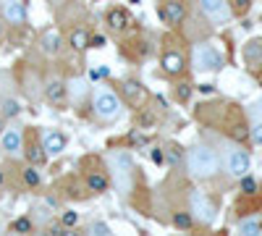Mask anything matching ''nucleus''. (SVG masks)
<instances>
[{
    "label": "nucleus",
    "mask_w": 262,
    "mask_h": 236,
    "mask_svg": "<svg viewBox=\"0 0 262 236\" xmlns=\"http://www.w3.org/2000/svg\"><path fill=\"white\" fill-rule=\"evenodd\" d=\"M81 181H84V186H86L90 195H105V191L111 189V184H113L111 174H107V168L95 155L81 160Z\"/></svg>",
    "instance_id": "nucleus-1"
},
{
    "label": "nucleus",
    "mask_w": 262,
    "mask_h": 236,
    "mask_svg": "<svg viewBox=\"0 0 262 236\" xmlns=\"http://www.w3.org/2000/svg\"><path fill=\"white\" fill-rule=\"evenodd\" d=\"M186 168L194 179H210V176L217 174V155L210 147L196 144L186 153Z\"/></svg>",
    "instance_id": "nucleus-2"
},
{
    "label": "nucleus",
    "mask_w": 262,
    "mask_h": 236,
    "mask_svg": "<svg viewBox=\"0 0 262 236\" xmlns=\"http://www.w3.org/2000/svg\"><path fill=\"white\" fill-rule=\"evenodd\" d=\"M92 108H95V113H97L100 121L111 123V121H116V118L121 116V97H118V92H113L111 87H100V90L95 92Z\"/></svg>",
    "instance_id": "nucleus-3"
},
{
    "label": "nucleus",
    "mask_w": 262,
    "mask_h": 236,
    "mask_svg": "<svg viewBox=\"0 0 262 236\" xmlns=\"http://www.w3.org/2000/svg\"><path fill=\"white\" fill-rule=\"evenodd\" d=\"M194 66L196 71H217V69H223V55L215 45H196Z\"/></svg>",
    "instance_id": "nucleus-4"
},
{
    "label": "nucleus",
    "mask_w": 262,
    "mask_h": 236,
    "mask_svg": "<svg viewBox=\"0 0 262 236\" xmlns=\"http://www.w3.org/2000/svg\"><path fill=\"white\" fill-rule=\"evenodd\" d=\"M21 153H24L27 163H32V165H45L50 160V155L42 147V139L34 134V128H27L24 132V147H21Z\"/></svg>",
    "instance_id": "nucleus-5"
},
{
    "label": "nucleus",
    "mask_w": 262,
    "mask_h": 236,
    "mask_svg": "<svg viewBox=\"0 0 262 236\" xmlns=\"http://www.w3.org/2000/svg\"><path fill=\"white\" fill-rule=\"evenodd\" d=\"M107 160H111V165H113V176L118 179L121 189H126V181L131 179V174H134V158H131L126 149H113Z\"/></svg>",
    "instance_id": "nucleus-6"
},
{
    "label": "nucleus",
    "mask_w": 262,
    "mask_h": 236,
    "mask_svg": "<svg viewBox=\"0 0 262 236\" xmlns=\"http://www.w3.org/2000/svg\"><path fill=\"white\" fill-rule=\"evenodd\" d=\"M121 95H123V100L128 102V108H134V111L144 108L147 100H149L147 87H142L137 79H123V81H121Z\"/></svg>",
    "instance_id": "nucleus-7"
},
{
    "label": "nucleus",
    "mask_w": 262,
    "mask_h": 236,
    "mask_svg": "<svg viewBox=\"0 0 262 236\" xmlns=\"http://www.w3.org/2000/svg\"><path fill=\"white\" fill-rule=\"evenodd\" d=\"M160 66H163V74L170 76V79H176L186 71V58L179 48H165L163 55H160Z\"/></svg>",
    "instance_id": "nucleus-8"
},
{
    "label": "nucleus",
    "mask_w": 262,
    "mask_h": 236,
    "mask_svg": "<svg viewBox=\"0 0 262 236\" xmlns=\"http://www.w3.org/2000/svg\"><path fill=\"white\" fill-rule=\"evenodd\" d=\"M191 216L194 218H200L202 223H212L215 221V205H212V200L207 197V195H202V191H194L191 195Z\"/></svg>",
    "instance_id": "nucleus-9"
},
{
    "label": "nucleus",
    "mask_w": 262,
    "mask_h": 236,
    "mask_svg": "<svg viewBox=\"0 0 262 236\" xmlns=\"http://www.w3.org/2000/svg\"><path fill=\"white\" fill-rule=\"evenodd\" d=\"M249 165H252V160H249V155L244 153V149H228L226 153V170L231 176H236V179H242V176H247L249 174Z\"/></svg>",
    "instance_id": "nucleus-10"
},
{
    "label": "nucleus",
    "mask_w": 262,
    "mask_h": 236,
    "mask_svg": "<svg viewBox=\"0 0 262 236\" xmlns=\"http://www.w3.org/2000/svg\"><path fill=\"white\" fill-rule=\"evenodd\" d=\"M42 95H45V100L50 105L60 108V105L69 102V84H66L63 79H48L45 87H42Z\"/></svg>",
    "instance_id": "nucleus-11"
},
{
    "label": "nucleus",
    "mask_w": 262,
    "mask_h": 236,
    "mask_svg": "<svg viewBox=\"0 0 262 236\" xmlns=\"http://www.w3.org/2000/svg\"><path fill=\"white\" fill-rule=\"evenodd\" d=\"M160 18L165 21L168 27L184 24V18H186V3H184V0H165V3L160 6Z\"/></svg>",
    "instance_id": "nucleus-12"
},
{
    "label": "nucleus",
    "mask_w": 262,
    "mask_h": 236,
    "mask_svg": "<svg viewBox=\"0 0 262 236\" xmlns=\"http://www.w3.org/2000/svg\"><path fill=\"white\" fill-rule=\"evenodd\" d=\"M105 24H107V32L123 34V32L131 27V13H128L123 6H113L111 11L105 13Z\"/></svg>",
    "instance_id": "nucleus-13"
},
{
    "label": "nucleus",
    "mask_w": 262,
    "mask_h": 236,
    "mask_svg": "<svg viewBox=\"0 0 262 236\" xmlns=\"http://www.w3.org/2000/svg\"><path fill=\"white\" fill-rule=\"evenodd\" d=\"M200 6H202V13L212 21V24H223L231 16V8H228L226 0H200Z\"/></svg>",
    "instance_id": "nucleus-14"
},
{
    "label": "nucleus",
    "mask_w": 262,
    "mask_h": 236,
    "mask_svg": "<svg viewBox=\"0 0 262 236\" xmlns=\"http://www.w3.org/2000/svg\"><path fill=\"white\" fill-rule=\"evenodd\" d=\"M42 147H45V153L53 158V155H60L66 147H69V137H66L60 128H48L45 137H42Z\"/></svg>",
    "instance_id": "nucleus-15"
},
{
    "label": "nucleus",
    "mask_w": 262,
    "mask_h": 236,
    "mask_svg": "<svg viewBox=\"0 0 262 236\" xmlns=\"http://www.w3.org/2000/svg\"><path fill=\"white\" fill-rule=\"evenodd\" d=\"M21 147H24V134L18 128H3V134H0V149L13 158L21 153Z\"/></svg>",
    "instance_id": "nucleus-16"
},
{
    "label": "nucleus",
    "mask_w": 262,
    "mask_h": 236,
    "mask_svg": "<svg viewBox=\"0 0 262 236\" xmlns=\"http://www.w3.org/2000/svg\"><path fill=\"white\" fill-rule=\"evenodd\" d=\"M3 16H6L8 24H13V27L27 24V16H29V11H27V0H8L6 8H3Z\"/></svg>",
    "instance_id": "nucleus-17"
},
{
    "label": "nucleus",
    "mask_w": 262,
    "mask_h": 236,
    "mask_svg": "<svg viewBox=\"0 0 262 236\" xmlns=\"http://www.w3.org/2000/svg\"><path fill=\"white\" fill-rule=\"evenodd\" d=\"M63 48V34L58 29H45L39 37V50L45 55H58Z\"/></svg>",
    "instance_id": "nucleus-18"
},
{
    "label": "nucleus",
    "mask_w": 262,
    "mask_h": 236,
    "mask_svg": "<svg viewBox=\"0 0 262 236\" xmlns=\"http://www.w3.org/2000/svg\"><path fill=\"white\" fill-rule=\"evenodd\" d=\"M69 45H71V50L84 53L86 48H90V32H86L84 27H74L69 32Z\"/></svg>",
    "instance_id": "nucleus-19"
},
{
    "label": "nucleus",
    "mask_w": 262,
    "mask_h": 236,
    "mask_svg": "<svg viewBox=\"0 0 262 236\" xmlns=\"http://www.w3.org/2000/svg\"><path fill=\"white\" fill-rule=\"evenodd\" d=\"M244 60L249 66H262V39H252L244 45Z\"/></svg>",
    "instance_id": "nucleus-20"
},
{
    "label": "nucleus",
    "mask_w": 262,
    "mask_h": 236,
    "mask_svg": "<svg viewBox=\"0 0 262 236\" xmlns=\"http://www.w3.org/2000/svg\"><path fill=\"white\" fill-rule=\"evenodd\" d=\"M0 116H3L6 121L8 118H18L21 116V102L16 97H3L0 100Z\"/></svg>",
    "instance_id": "nucleus-21"
},
{
    "label": "nucleus",
    "mask_w": 262,
    "mask_h": 236,
    "mask_svg": "<svg viewBox=\"0 0 262 236\" xmlns=\"http://www.w3.org/2000/svg\"><path fill=\"white\" fill-rule=\"evenodd\" d=\"M21 181H24V186H29V189H37V186L42 184V176H39L37 165L27 163L24 168H21Z\"/></svg>",
    "instance_id": "nucleus-22"
},
{
    "label": "nucleus",
    "mask_w": 262,
    "mask_h": 236,
    "mask_svg": "<svg viewBox=\"0 0 262 236\" xmlns=\"http://www.w3.org/2000/svg\"><path fill=\"white\" fill-rule=\"evenodd\" d=\"M170 223L176 226L179 231H191V228H194V216H191L189 210H176V212L170 216Z\"/></svg>",
    "instance_id": "nucleus-23"
},
{
    "label": "nucleus",
    "mask_w": 262,
    "mask_h": 236,
    "mask_svg": "<svg viewBox=\"0 0 262 236\" xmlns=\"http://www.w3.org/2000/svg\"><path fill=\"white\" fill-rule=\"evenodd\" d=\"M238 231L247 233V236H254V233H262V218L252 216V218H244L242 223H238Z\"/></svg>",
    "instance_id": "nucleus-24"
},
{
    "label": "nucleus",
    "mask_w": 262,
    "mask_h": 236,
    "mask_svg": "<svg viewBox=\"0 0 262 236\" xmlns=\"http://www.w3.org/2000/svg\"><path fill=\"white\" fill-rule=\"evenodd\" d=\"M8 231H11V233H32V231H34V221H32L29 216H21V218H16V221L8 226Z\"/></svg>",
    "instance_id": "nucleus-25"
},
{
    "label": "nucleus",
    "mask_w": 262,
    "mask_h": 236,
    "mask_svg": "<svg viewBox=\"0 0 262 236\" xmlns=\"http://www.w3.org/2000/svg\"><path fill=\"white\" fill-rule=\"evenodd\" d=\"M142 113H139V128H152L158 123V116H155V111H149V108H139Z\"/></svg>",
    "instance_id": "nucleus-26"
},
{
    "label": "nucleus",
    "mask_w": 262,
    "mask_h": 236,
    "mask_svg": "<svg viewBox=\"0 0 262 236\" xmlns=\"http://www.w3.org/2000/svg\"><path fill=\"white\" fill-rule=\"evenodd\" d=\"M86 233H92V236H111L113 231H111V226H107L105 221H95V223L86 226Z\"/></svg>",
    "instance_id": "nucleus-27"
},
{
    "label": "nucleus",
    "mask_w": 262,
    "mask_h": 236,
    "mask_svg": "<svg viewBox=\"0 0 262 236\" xmlns=\"http://www.w3.org/2000/svg\"><path fill=\"white\" fill-rule=\"evenodd\" d=\"M58 221H60L66 228H74V226L79 223V212H76V210H63L60 216H58Z\"/></svg>",
    "instance_id": "nucleus-28"
},
{
    "label": "nucleus",
    "mask_w": 262,
    "mask_h": 236,
    "mask_svg": "<svg viewBox=\"0 0 262 236\" xmlns=\"http://www.w3.org/2000/svg\"><path fill=\"white\" fill-rule=\"evenodd\" d=\"M257 189H259V184H257L249 174H247V176H242V191H244L247 197H254V195H257Z\"/></svg>",
    "instance_id": "nucleus-29"
},
{
    "label": "nucleus",
    "mask_w": 262,
    "mask_h": 236,
    "mask_svg": "<svg viewBox=\"0 0 262 236\" xmlns=\"http://www.w3.org/2000/svg\"><path fill=\"white\" fill-rule=\"evenodd\" d=\"M163 160H168L170 165H179V160H181V149H179L176 144H168V147H165V153H163Z\"/></svg>",
    "instance_id": "nucleus-30"
},
{
    "label": "nucleus",
    "mask_w": 262,
    "mask_h": 236,
    "mask_svg": "<svg viewBox=\"0 0 262 236\" xmlns=\"http://www.w3.org/2000/svg\"><path fill=\"white\" fill-rule=\"evenodd\" d=\"M191 84H176V90H173V95H176L179 102H189L191 100Z\"/></svg>",
    "instance_id": "nucleus-31"
},
{
    "label": "nucleus",
    "mask_w": 262,
    "mask_h": 236,
    "mask_svg": "<svg viewBox=\"0 0 262 236\" xmlns=\"http://www.w3.org/2000/svg\"><path fill=\"white\" fill-rule=\"evenodd\" d=\"M249 8H252V0H231V11L236 16H244Z\"/></svg>",
    "instance_id": "nucleus-32"
},
{
    "label": "nucleus",
    "mask_w": 262,
    "mask_h": 236,
    "mask_svg": "<svg viewBox=\"0 0 262 236\" xmlns=\"http://www.w3.org/2000/svg\"><path fill=\"white\" fill-rule=\"evenodd\" d=\"M252 139H254L257 144H262V121H254V126H252Z\"/></svg>",
    "instance_id": "nucleus-33"
},
{
    "label": "nucleus",
    "mask_w": 262,
    "mask_h": 236,
    "mask_svg": "<svg viewBox=\"0 0 262 236\" xmlns=\"http://www.w3.org/2000/svg\"><path fill=\"white\" fill-rule=\"evenodd\" d=\"M102 45H105L102 34H90V48H102Z\"/></svg>",
    "instance_id": "nucleus-34"
},
{
    "label": "nucleus",
    "mask_w": 262,
    "mask_h": 236,
    "mask_svg": "<svg viewBox=\"0 0 262 236\" xmlns=\"http://www.w3.org/2000/svg\"><path fill=\"white\" fill-rule=\"evenodd\" d=\"M152 160H155L158 165L163 163V149H160V147H152Z\"/></svg>",
    "instance_id": "nucleus-35"
},
{
    "label": "nucleus",
    "mask_w": 262,
    "mask_h": 236,
    "mask_svg": "<svg viewBox=\"0 0 262 236\" xmlns=\"http://www.w3.org/2000/svg\"><path fill=\"white\" fill-rule=\"evenodd\" d=\"M6 184V174H3V168H0V186Z\"/></svg>",
    "instance_id": "nucleus-36"
},
{
    "label": "nucleus",
    "mask_w": 262,
    "mask_h": 236,
    "mask_svg": "<svg viewBox=\"0 0 262 236\" xmlns=\"http://www.w3.org/2000/svg\"><path fill=\"white\" fill-rule=\"evenodd\" d=\"M3 128H6V118L0 116V134H3Z\"/></svg>",
    "instance_id": "nucleus-37"
},
{
    "label": "nucleus",
    "mask_w": 262,
    "mask_h": 236,
    "mask_svg": "<svg viewBox=\"0 0 262 236\" xmlns=\"http://www.w3.org/2000/svg\"><path fill=\"white\" fill-rule=\"evenodd\" d=\"M0 39H3V24H0Z\"/></svg>",
    "instance_id": "nucleus-38"
},
{
    "label": "nucleus",
    "mask_w": 262,
    "mask_h": 236,
    "mask_svg": "<svg viewBox=\"0 0 262 236\" xmlns=\"http://www.w3.org/2000/svg\"><path fill=\"white\" fill-rule=\"evenodd\" d=\"M259 87H262V76H259Z\"/></svg>",
    "instance_id": "nucleus-39"
}]
</instances>
